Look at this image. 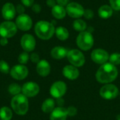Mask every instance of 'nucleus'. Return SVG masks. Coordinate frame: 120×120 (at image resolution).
<instances>
[{
    "label": "nucleus",
    "mask_w": 120,
    "mask_h": 120,
    "mask_svg": "<svg viewBox=\"0 0 120 120\" xmlns=\"http://www.w3.org/2000/svg\"><path fill=\"white\" fill-rule=\"evenodd\" d=\"M117 75L118 70L116 66L110 63H105L97 70L96 78L101 84H110L116 79Z\"/></svg>",
    "instance_id": "f257e3e1"
},
{
    "label": "nucleus",
    "mask_w": 120,
    "mask_h": 120,
    "mask_svg": "<svg viewBox=\"0 0 120 120\" xmlns=\"http://www.w3.org/2000/svg\"><path fill=\"white\" fill-rule=\"evenodd\" d=\"M55 27L53 23L46 20L38 21L34 26V32L37 36L42 40L50 39L55 33Z\"/></svg>",
    "instance_id": "f03ea898"
},
{
    "label": "nucleus",
    "mask_w": 120,
    "mask_h": 120,
    "mask_svg": "<svg viewBox=\"0 0 120 120\" xmlns=\"http://www.w3.org/2000/svg\"><path fill=\"white\" fill-rule=\"evenodd\" d=\"M11 105L13 111L18 115H25L29 108L27 97L23 94H18L12 98Z\"/></svg>",
    "instance_id": "7ed1b4c3"
},
{
    "label": "nucleus",
    "mask_w": 120,
    "mask_h": 120,
    "mask_svg": "<svg viewBox=\"0 0 120 120\" xmlns=\"http://www.w3.org/2000/svg\"><path fill=\"white\" fill-rule=\"evenodd\" d=\"M94 43V39L92 34L89 31H84L79 32L77 37V46L82 51L90 50Z\"/></svg>",
    "instance_id": "20e7f679"
},
{
    "label": "nucleus",
    "mask_w": 120,
    "mask_h": 120,
    "mask_svg": "<svg viewBox=\"0 0 120 120\" xmlns=\"http://www.w3.org/2000/svg\"><path fill=\"white\" fill-rule=\"evenodd\" d=\"M67 58L68 61L75 67H82L85 63V57L78 49H72L68 51Z\"/></svg>",
    "instance_id": "39448f33"
},
{
    "label": "nucleus",
    "mask_w": 120,
    "mask_h": 120,
    "mask_svg": "<svg viewBox=\"0 0 120 120\" xmlns=\"http://www.w3.org/2000/svg\"><path fill=\"white\" fill-rule=\"evenodd\" d=\"M17 26L15 22L6 20L0 24V36L5 38H11L17 33Z\"/></svg>",
    "instance_id": "423d86ee"
},
{
    "label": "nucleus",
    "mask_w": 120,
    "mask_h": 120,
    "mask_svg": "<svg viewBox=\"0 0 120 120\" xmlns=\"http://www.w3.org/2000/svg\"><path fill=\"white\" fill-rule=\"evenodd\" d=\"M100 95L104 99L112 100L117 98L119 95V89L114 84H106L101 87L100 90Z\"/></svg>",
    "instance_id": "0eeeda50"
},
{
    "label": "nucleus",
    "mask_w": 120,
    "mask_h": 120,
    "mask_svg": "<svg viewBox=\"0 0 120 120\" xmlns=\"http://www.w3.org/2000/svg\"><path fill=\"white\" fill-rule=\"evenodd\" d=\"M66 13L67 14L72 18H80L83 16L84 13V7L77 2H70L66 6Z\"/></svg>",
    "instance_id": "6e6552de"
},
{
    "label": "nucleus",
    "mask_w": 120,
    "mask_h": 120,
    "mask_svg": "<svg viewBox=\"0 0 120 120\" xmlns=\"http://www.w3.org/2000/svg\"><path fill=\"white\" fill-rule=\"evenodd\" d=\"M15 25L17 27L22 31H28L32 27V18L27 14L19 15L15 20Z\"/></svg>",
    "instance_id": "1a4fd4ad"
},
{
    "label": "nucleus",
    "mask_w": 120,
    "mask_h": 120,
    "mask_svg": "<svg viewBox=\"0 0 120 120\" xmlns=\"http://www.w3.org/2000/svg\"><path fill=\"white\" fill-rule=\"evenodd\" d=\"M66 91V84L62 81H57L51 85L50 89V94L51 96L58 99L63 97L65 95Z\"/></svg>",
    "instance_id": "9d476101"
},
{
    "label": "nucleus",
    "mask_w": 120,
    "mask_h": 120,
    "mask_svg": "<svg viewBox=\"0 0 120 120\" xmlns=\"http://www.w3.org/2000/svg\"><path fill=\"white\" fill-rule=\"evenodd\" d=\"M109 54L108 53L102 49H94L91 54V60L97 63V64H101L103 65L105 63H107V61L109 60Z\"/></svg>",
    "instance_id": "9b49d317"
},
{
    "label": "nucleus",
    "mask_w": 120,
    "mask_h": 120,
    "mask_svg": "<svg viewBox=\"0 0 120 120\" xmlns=\"http://www.w3.org/2000/svg\"><path fill=\"white\" fill-rule=\"evenodd\" d=\"M10 74L13 79L22 80L25 79L28 75V69L24 65H16L11 69Z\"/></svg>",
    "instance_id": "f8f14e48"
},
{
    "label": "nucleus",
    "mask_w": 120,
    "mask_h": 120,
    "mask_svg": "<svg viewBox=\"0 0 120 120\" xmlns=\"http://www.w3.org/2000/svg\"><path fill=\"white\" fill-rule=\"evenodd\" d=\"M20 46L25 51L31 52L35 49L36 40L32 34H25L21 37Z\"/></svg>",
    "instance_id": "ddd939ff"
},
{
    "label": "nucleus",
    "mask_w": 120,
    "mask_h": 120,
    "mask_svg": "<svg viewBox=\"0 0 120 120\" xmlns=\"http://www.w3.org/2000/svg\"><path fill=\"white\" fill-rule=\"evenodd\" d=\"M22 92L26 97H34L39 94V86L35 82H28L22 86Z\"/></svg>",
    "instance_id": "4468645a"
},
{
    "label": "nucleus",
    "mask_w": 120,
    "mask_h": 120,
    "mask_svg": "<svg viewBox=\"0 0 120 120\" xmlns=\"http://www.w3.org/2000/svg\"><path fill=\"white\" fill-rule=\"evenodd\" d=\"M16 10L15 6L10 2H7L4 4L1 8V15L6 20H11L15 18Z\"/></svg>",
    "instance_id": "2eb2a0df"
},
{
    "label": "nucleus",
    "mask_w": 120,
    "mask_h": 120,
    "mask_svg": "<svg viewBox=\"0 0 120 120\" xmlns=\"http://www.w3.org/2000/svg\"><path fill=\"white\" fill-rule=\"evenodd\" d=\"M63 75L67 79L74 80L78 78L79 75V71L77 67L74 65H66L63 69Z\"/></svg>",
    "instance_id": "dca6fc26"
},
{
    "label": "nucleus",
    "mask_w": 120,
    "mask_h": 120,
    "mask_svg": "<svg viewBox=\"0 0 120 120\" xmlns=\"http://www.w3.org/2000/svg\"><path fill=\"white\" fill-rule=\"evenodd\" d=\"M37 72L41 77H46L49 75L51 72V66L49 63L46 60H39L37 63Z\"/></svg>",
    "instance_id": "f3484780"
},
{
    "label": "nucleus",
    "mask_w": 120,
    "mask_h": 120,
    "mask_svg": "<svg viewBox=\"0 0 120 120\" xmlns=\"http://www.w3.org/2000/svg\"><path fill=\"white\" fill-rule=\"evenodd\" d=\"M68 116V115L66 108L58 107L51 112L50 120H66Z\"/></svg>",
    "instance_id": "a211bd4d"
},
{
    "label": "nucleus",
    "mask_w": 120,
    "mask_h": 120,
    "mask_svg": "<svg viewBox=\"0 0 120 120\" xmlns=\"http://www.w3.org/2000/svg\"><path fill=\"white\" fill-rule=\"evenodd\" d=\"M68 50L63 46H56L51 51V56L53 58L60 60L64 58L68 55Z\"/></svg>",
    "instance_id": "6ab92c4d"
},
{
    "label": "nucleus",
    "mask_w": 120,
    "mask_h": 120,
    "mask_svg": "<svg viewBox=\"0 0 120 120\" xmlns=\"http://www.w3.org/2000/svg\"><path fill=\"white\" fill-rule=\"evenodd\" d=\"M113 8L111 7V6L105 4L101 6L98 11V15L100 16V18H103V19H108L110 18L112 14H113Z\"/></svg>",
    "instance_id": "aec40b11"
},
{
    "label": "nucleus",
    "mask_w": 120,
    "mask_h": 120,
    "mask_svg": "<svg viewBox=\"0 0 120 120\" xmlns=\"http://www.w3.org/2000/svg\"><path fill=\"white\" fill-rule=\"evenodd\" d=\"M51 13L53 16L56 19H63L65 17L67 13L66 9L60 5L56 4L55 6H53L51 9Z\"/></svg>",
    "instance_id": "412c9836"
},
{
    "label": "nucleus",
    "mask_w": 120,
    "mask_h": 120,
    "mask_svg": "<svg viewBox=\"0 0 120 120\" xmlns=\"http://www.w3.org/2000/svg\"><path fill=\"white\" fill-rule=\"evenodd\" d=\"M56 35L57 38L60 41H65L69 38L70 34L67 28L63 26L58 27L55 30Z\"/></svg>",
    "instance_id": "4be33fe9"
},
{
    "label": "nucleus",
    "mask_w": 120,
    "mask_h": 120,
    "mask_svg": "<svg viewBox=\"0 0 120 120\" xmlns=\"http://www.w3.org/2000/svg\"><path fill=\"white\" fill-rule=\"evenodd\" d=\"M55 109V101L52 98L46 99L41 105V110L45 113L51 112Z\"/></svg>",
    "instance_id": "5701e85b"
},
{
    "label": "nucleus",
    "mask_w": 120,
    "mask_h": 120,
    "mask_svg": "<svg viewBox=\"0 0 120 120\" xmlns=\"http://www.w3.org/2000/svg\"><path fill=\"white\" fill-rule=\"evenodd\" d=\"M72 27H73V29L79 32H84L86 30L87 25L84 20H83L80 18H78L73 22Z\"/></svg>",
    "instance_id": "b1692460"
},
{
    "label": "nucleus",
    "mask_w": 120,
    "mask_h": 120,
    "mask_svg": "<svg viewBox=\"0 0 120 120\" xmlns=\"http://www.w3.org/2000/svg\"><path fill=\"white\" fill-rule=\"evenodd\" d=\"M12 117V111L8 107L4 106L0 109V119L1 120H11Z\"/></svg>",
    "instance_id": "393cba45"
},
{
    "label": "nucleus",
    "mask_w": 120,
    "mask_h": 120,
    "mask_svg": "<svg viewBox=\"0 0 120 120\" xmlns=\"http://www.w3.org/2000/svg\"><path fill=\"white\" fill-rule=\"evenodd\" d=\"M22 91L21 86L16 83H13L9 85L8 86V92L13 96H16L18 94H20V93Z\"/></svg>",
    "instance_id": "a878e982"
},
{
    "label": "nucleus",
    "mask_w": 120,
    "mask_h": 120,
    "mask_svg": "<svg viewBox=\"0 0 120 120\" xmlns=\"http://www.w3.org/2000/svg\"><path fill=\"white\" fill-rule=\"evenodd\" d=\"M110 63L114 65H120V53H114L111 54L109 57Z\"/></svg>",
    "instance_id": "bb28decb"
},
{
    "label": "nucleus",
    "mask_w": 120,
    "mask_h": 120,
    "mask_svg": "<svg viewBox=\"0 0 120 120\" xmlns=\"http://www.w3.org/2000/svg\"><path fill=\"white\" fill-rule=\"evenodd\" d=\"M29 59H30V56H29L28 53L25 51V52L21 53L19 55L18 60V62H19V63L20 65H25L28 62Z\"/></svg>",
    "instance_id": "cd10ccee"
},
{
    "label": "nucleus",
    "mask_w": 120,
    "mask_h": 120,
    "mask_svg": "<svg viewBox=\"0 0 120 120\" xmlns=\"http://www.w3.org/2000/svg\"><path fill=\"white\" fill-rule=\"evenodd\" d=\"M10 67L8 64L4 60H0V72L4 74H8L10 72Z\"/></svg>",
    "instance_id": "c85d7f7f"
},
{
    "label": "nucleus",
    "mask_w": 120,
    "mask_h": 120,
    "mask_svg": "<svg viewBox=\"0 0 120 120\" xmlns=\"http://www.w3.org/2000/svg\"><path fill=\"white\" fill-rule=\"evenodd\" d=\"M109 1L113 10L120 11V0H109Z\"/></svg>",
    "instance_id": "c756f323"
},
{
    "label": "nucleus",
    "mask_w": 120,
    "mask_h": 120,
    "mask_svg": "<svg viewBox=\"0 0 120 120\" xmlns=\"http://www.w3.org/2000/svg\"><path fill=\"white\" fill-rule=\"evenodd\" d=\"M83 16L86 18V19H91L94 18V11L91 9H85L84 10V15Z\"/></svg>",
    "instance_id": "7c9ffc66"
},
{
    "label": "nucleus",
    "mask_w": 120,
    "mask_h": 120,
    "mask_svg": "<svg viewBox=\"0 0 120 120\" xmlns=\"http://www.w3.org/2000/svg\"><path fill=\"white\" fill-rule=\"evenodd\" d=\"M30 59L31 60L32 63H38L39 62V56L36 53H32L30 56Z\"/></svg>",
    "instance_id": "2f4dec72"
},
{
    "label": "nucleus",
    "mask_w": 120,
    "mask_h": 120,
    "mask_svg": "<svg viewBox=\"0 0 120 120\" xmlns=\"http://www.w3.org/2000/svg\"><path fill=\"white\" fill-rule=\"evenodd\" d=\"M67 111H68V115L69 116H75L77 115V109L76 108L73 107V106H70L68 108H67Z\"/></svg>",
    "instance_id": "473e14b6"
},
{
    "label": "nucleus",
    "mask_w": 120,
    "mask_h": 120,
    "mask_svg": "<svg viewBox=\"0 0 120 120\" xmlns=\"http://www.w3.org/2000/svg\"><path fill=\"white\" fill-rule=\"evenodd\" d=\"M15 10H16V12L19 13V15L23 14L25 11L24 5H22V4H18L15 7Z\"/></svg>",
    "instance_id": "72a5a7b5"
},
{
    "label": "nucleus",
    "mask_w": 120,
    "mask_h": 120,
    "mask_svg": "<svg viewBox=\"0 0 120 120\" xmlns=\"http://www.w3.org/2000/svg\"><path fill=\"white\" fill-rule=\"evenodd\" d=\"M32 11H33L34 13H40L41 11V6H40L39 4H33V5L32 6Z\"/></svg>",
    "instance_id": "f704fd0d"
},
{
    "label": "nucleus",
    "mask_w": 120,
    "mask_h": 120,
    "mask_svg": "<svg viewBox=\"0 0 120 120\" xmlns=\"http://www.w3.org/2000/svg\"><path fill=\"white\" fill-rule=\"evenodd\" d=\"M34 0H21L22 5H24L25 6H27V7L32 6L34 4Z\"/></svg>",
    "instance_id": "c9c22d12"
},
{
    "label": "nucleus",
    "mask_w": 120,
    "mask_h": 120,
    "mask_svg": "<svg viewBox=\"0 0 120 120\" xmlns=\"http://www.w3.org/2000/svg\"><path fill=\"white\" fill-rule=\"evenodd\" d=\"M56 3L58 4V5H60V6H67L69 3H68V1L69 0H56Z\"/></svg>",
    "instance_id": "e433bc0d"
},
{
    "label": "nucleus",
    "mask_w": 120,
    "mask_h": 120,
    "mask_svg": "<svg viewBox=\"0 0 120 120\" xmlns=\"http://www.w3.org/2000/svg\"><path fill=\"white\" fill-rule=\"evenodd\" d=\"M46 4L48 6L53 8L56 5V0H46Z\"/></svg>",
    "instance_id": "4c0bfd02"
},
{
    "label": "nucleus",
    "mask_w": 120,
    "mask_h": 120,
    "mask_svg": "<svg viewBox=\"0 0 120 120\" xmlns=\"http://www.w3.org/2000/svg\"><path fill=\"white\" fill-rule=\"evenodd\" d=\"M8 43V40L7 38H5V37H1L0 39V44L3 46H6Z\"/></svg>",
    "instance_id": "58836bf2"
}]
</instances>
